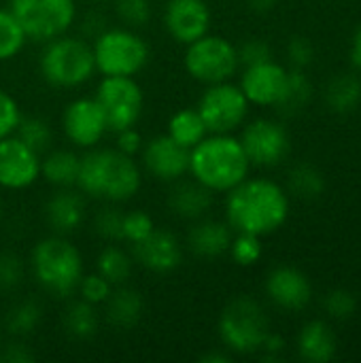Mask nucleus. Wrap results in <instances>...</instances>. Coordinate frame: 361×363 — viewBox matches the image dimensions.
<instances>
[{
    "label": "nucleus",
    "mask_w": 361,
    "mask_h": 363,
    "mask_svg": "<svg viewBox=\"0 0 361 363\" xmlns=\"http://www.w3.org/2000/svg\"><path fill=\"white\" fill-rule=\"evenodd\" d=\"M289 194L272 179H245L226 196V221L234 232L270 236L289 219Z\"/></svg>",
    "instance_id": "obj_1"
},
{
    "label": "nucleus",
    "mask_w": 361,
    "mask_h": 363,
    "mask_svg": "<svg viewBox=\"0 0 361 363\" xmlns=\"http://www.w3.org/2000/svg\"><path fill=\"white\" fill-rule=\"evenodd\" d=\"M143 185V172L134 157L117 149H87L81 155L77 187L83 196L102 202H128Z\"/></svg>",
    "instance_id": "obj_2"
},
{
    "label": "nucleus",
    "mask_w": 361,
    "mask_h": 363,
    "mask_svg": "<svg viewBox=\"0 0 361 363\" xmlns=\"http://www.w3.org/2000/svg\"><path fill=\"white\" fill-rule=\"evenodd\" d=\"M249 160L232 134H206L189 151V174L213 194H228L249 177Z\"/></svg>",
    "instance_id": "obj_3"
},
{
    "label": "nucleus",
    "mask_w": 361,
    "mask_h": 363,
    "mask_svg": "<svg viewBox=\"0 0 361 363\" xmlns=\"http://www.w3.org/2000/svg\"><path fill=\"white\" fill-rule=\"evenodd\" d=\"M30 270L34 281L55 298L72 296L85 274L79 249L66 236L57 234L36 242L30 253Z\"/></svg>",
    "instance_id": "obj_4"
},
{
    "label": "nucleus",
    "mask_w": 361,
    "mask_h": 363,
    "mask_svg": "<svg viewBox=\"0 0 361 363\" xmlns=\"http://www.w3.org/2000/svg\"><path fill=\"white\" fill-rule=\"evenodd\" d=\"M38 68L43 79L60 89H74L85 85L94 72V51L91 43L83 36H70L68 32L45 43Z\"/></svg>",
    "instance_id": "obj_5"
},
{
    "label": "nucleus",
    "mask_w": 361,
    "mask_h": 363,
    "mask_svg": "<svg viewBox=\"0 0 361 363\" xmlns=\"http://www.w3.org/2000/svg\"><path fill=\"white\" fill-rule=\"evenodd\" d=\"M217 332L230 353L253 355L270 334V319L255 298L238 296L221 311Z\"/></svg>",
    "instance_id": "obj_6"
},
{
    "label": "nucleus",
    "mask_w": 361,
    "mask_h": 363,
    "mask_svg": "<svg viewBox=\"0 0 361 363\" xmlns=\"http://www.w3.org/2000/svg\"><path fill=\"white\" fill-rule=\"evenodd\" d=\"M96 70L102 77H136L149 62L147 40L132 28H106L91 40Z\"/></svg>",
    "instance_id": "obj_7"
},
{
    "label": "nucleus",
    "mask_w": 361,
    "mask_h": 363,
    "mask_svg": "<svg viewBox=\"0 0 361 363\" xmlns=\"http://www.w3.org/2000/svg\"><path fill=\"white\" fill-rule=\"evenodd\" d=\"M185 47V70L194 81L202 85L230 81L240 68L236 45L219 34L209 32Z\"/></svg>",
    "instance_id": "obj_8"
},
{
    "label": "nucleus",
    "mask_w": 361,
    "mask_h": 363,
    "mask_svg": "<svg viewBox=\"0 0 361 363\" xmlns=\"http://www.w3.org/2000/svg\"><path fill=\"white\" fill-rule=\"evenodd\" d=\"M9 11L23 28L28 40L36 43L66 34L77 19L74 0H9Z\"/></svg>",
    "instance_id": "obj_9"
},
{
    "label": "nucleus",
    "mask_w": 361,
    "mask_h": 363,
    "mask_svg": "<svg viewBox=\"0 0 361 363\" xmlns=\"http://www.w3.org/2000/svg\"><path fill=\"white\" fill-rule=\"evenodd\" d=\"M249 100L243 89L230 81L206 85L198 100V113L209 130V134H232L249 115Z\"/></svg>",
    "instance_id": "obj_10"
},
{
    "label": "nucleus",
    "mask_w": 361,
    "mask_h": 363,
    "mask_svg": "<svg viewBox=\"0 0 361 363\" xmlns=\"http://www.w3.org/2000/svg\"><path fill=\"white\" fill-rule=\"evenodd\" d=\"M94 98L106 117L109 132L132 128L143 115L145 94L134 77H102Z\"/></svg>",
    "instance_id": "obj_11"
},
{
    "label": "nucleus",
    "mask_w": 361,
    "mask_h": 363,
    "mask_svg": "<svg viewBox=\"0 0 361 363\" xmlns=\"http://www.w3.org/2000/svg\"><path fill=\"white\" fill-rule=\"evenodd\" d=\"M240 145L247 153L251 166L260 168H274L283 164L291 151V138L287 128L274 119H253L243 128Z\"/></svg>",
    "instance_id": "obj_12"
},
{
    "label": "nucleus",
    "mask_w": 361,
    "mask_h": 363,
    "mask_svg": "<svg viewBox=\"0 0 361 363\" xmlns=\"http://www.w3.org/2000/svg\"><path fill=\"white\" fill-rule=\"evenodd\" d=\"M62 130L74 147L94 149L109 132V125L96 98H74L62 113Z\"/></svg>",
    "instance_id": "obj_13"
},
{
    "label": "nucleus",
    "mask_w": 361,
    "mask_h": 363,
    "mask_svg": "<svg viewBox=\"0 0 361 363\" xmlns=\"http://www.w3.org/2000/svg\"><path fill=\"white\" fill-rule=\"evenodd\" d=\"M40 177V155L15 134L0 138V187L28 189Z\"/></svg>",
    "instance_id": "obj_14"
},
{
    "label": "nucleus",
    "mask_w": 361,
    "mask_h": 363,
    "mask_svg": "<svg viewBox=\"0 0 361 363\" xmlns=\"http://www.w3.org/2000/svg\"><path fill=\"white\" fill-rule=\"evenodd\" d=\"M145 170L164 183H174L189 174V149L179 145L168 134L149 138L140 149Z\"/></svg>",
    "instance_id": "obj_15"
},
{
    "label": "nucleus",
    "mask_w": 361,
    "mask_h": 363,
    "mask_svg": "<svg viewBox=\"0 0 361 363\" xmlns=\"http://www.w3.org/2000/svg\"><path fill=\"white\" fill-rule=\"evenodd\" d=\"M287 77H289V70L283 64L268 60L255 66H245L238 87L243 89L249 104L277 106L285 94Z\"/></svg>",
    "instance_id": "obj_16"
},
{
    "label": "nucleus",
    "mask_w": 361,
    "mask_h": 363,
    "mask_svg": "<svg viewBox=\"0 0 361 363\" xmlns=\"http://www.w3.org/2000/svg\"><path fill=\"white\" fill-rule=\"evenodd\" d=\"M164 28L181 45H189L211 30V6L206 0H168L164 6Z\"/></svg>",
    "instance_id": "obj_17"
},
{
    "label": "nucleus",
    "mask_w": 361,
    "mask_h": 363,
    "mask_svg": "<svg viewBox=\"0 0 361 363\" xmlns=\"http://www.w3.org/2000/svg\"><path fill=\"white\" fill-rule=\"evenodd\" d=\"M268 300L283 311H304L313 300L311 279L294 266H277L264 283Z\"/></svg>",
    "instance_id": "obj_18"
},
{
    "label": "nucleus",
    "mask_w": 361,
    "mask_h": 363,
    "mask_svg": "<svg viewBox=\"0 0 361 363\" xmlns=\"http://www.w3.org/2000/svg\"><path fill=\"white\" fill-rule=\"evenodd\" d=\"M132 257L149 272L168 274L181 266L183 247L172 232L155 228L145 240L132 245Z\"/></svg>",
    "instance_id": "obj_19"
},
{
    "label": "nucleus",
    "mask_w": 361,
    "mask_h": 363,
    "mask_svg": "<svg viewBox=\"0 0 361 363\" xmlns=\"http://www.w3.org/2000/svg\"><path fill=\"white\" fill-rule=\"evenodd\" d=\"M45 223L57 236H68L77 232L85 221V200L83 194L74 191L72 187L55 189L43 208Z\"/></svg>",
    "instance_id": "obj_20"
},
{
    "label": "nucleus",
    "mask_w": 361,
    "mask_h": 363,
    "mask_svg": "<svg viewBox=\"0 0 361 363\" xmlns=\"http://www.w3.org/2000/svg\"><path fill=\"white\" fill-rule=\"evenodd\" d=\"M213 206V191L206 189L202 183H198L194 177L191 179H179L170 183L168 191V208L185 219V221H198L206 217V213Z\"/></svg>",
    "instance_id": "obj_21"
},
{
    "label": "nucleus",
    "mask_w": 361,
    "mask_h": 363,
    "mask_svg": "<svg viewBox=\"0 0 361 363\" xmlns=\"http://www.w3.org/2000/svg\"><path fill=\"white\" fill-rule=\"evenodd\" d=\"M232 228L228 221H217V219H198L187 232V247L196 257L202 259H215L228 253L230 242H232Z\"/></svg>",
    "instance_id": "obj_22"
},
{
    "label": "nucleus",
    "mask_w": 361,
    "mask_h": 363,
    "mask_svg": "<svg viewBox=\"0 0 361 363\" xmlns=\"http://www.w3.org/2000/svg\"><path fill=\"white\" fill-rule=\"evenodd\" d=\"M296 349L304 362L328 363L332 362L338 353V338L326 321L313 319L300 330Z\"/></svg>",
    "instance_id": "obj_23"
},
{
    "label": "nucleus",
    "mask_w": 361,
    "mask_h": 363,
    "mask_svg": "<svg viewBox=\"0 0 361 363\" xmlns=\"http://www.w3.org/2000/svg\"><path fill=\"white\" fill-rule=\"evenodd\" d=\"M104 313L115 330H132L145 313V300L136 289L117 285L104 302Z\"/></svg>",
    "instance_id": "obj_24"
},
{
    "label": "nucleus",
    "mask_w": 361,
    "mask_h": 363,
    "mask_svg": "<svg viewBox=\"0 0 361 363\" xmlns=\"http://www.w3.org/2000/svg\"><path fill=\"white\" fill-rule=\"evenodd\" d=\"M323 102L334 115H351L361 106V79L351 72L334 74L323 87Z\"/></svg>",
    "instance_id": "obj_25"
},
{
    "label": "nucleus",
    "mask_w": 361,
    "mask_h": 363,
    "mask_svg": "<svg viewBox=\"0 0 361 363\" xmlns=\"http://www.w3.org/2000/svg\"><path fill=\"white\" fill-rule=\"evenodd\" d=\"M79 166H81V155H77L70 149H49L40 157V177L53 185L55 189L60 187H77V177H79Z\"/></svg>",
    "instance_id": "obj_26"
},
{
    "label": "nucleus",
    "mask_w": 361,
    "mask_h": 363,
    "mask_svg": "<svg viewBox=\"0 0 361 363\" xmlns=\"http://www.w3.org/2000/svg\"><path fill=\"white\" fill-rule=\"evenodd\" d=\"M166 134L170 138H174L179 145H183L185 149L191 151L209 134V130H206V125H204L198 108L185 106V108H179L177 113L170 115Z\"/></svg>",
    "instance_id": "obj_27"
},
{
    "label": "nucleus",
    "mask_w": 361,
    "mask_h": 363,
    "mask_svg": "<svg viewBox=\"0 0 361 363\" xmlns=\"http://www.w3.org/2000/svg\"><path fill=\"white\" fill-rule=\"evenodd\" d=\"M62 325L66 330V334L74 340H89L96 336L98 325H100V317L94 304L85 302V300H74L68 304V308L64 311L62 317Z\"/></svg>",
    "instance_id": "obj_28"
},
{
    "label": "nucleus",
    "mask_w": 361,
    "mask_h": 363,
    "mask_svg": "<svg viewBox=\"0 0 361 363\" xmlns=\"http://www.w3.org/2000/svg\"><path fill=\"white\" fill-rule=\"evenodd\" d=\"M326 191V177L323 172L309 164V162H302V164H296L289 174H287V194L304 200V202H313L317 198H321Z\"/></svg>",
    "instance_id": "obj_29"
},
{
    "label": "nucleus",
    "mask_w": 361,
    "mask_h": 363,
    "mask_svg": "<svg viewBox=\"0 0 361 363\" xmlns=\"http://www.w3.org/2000/svg\"><path fill=\"white\" fill-rule=\"evenodd\" d=\"M311 100H313V83H311V79L304 74V70L294 68V70H289L285 94H283L281 102L274 108L285 117H296L309 106Z\"/></svg>",
    "instance_id": "obj_30"
},
{
    "label": "nucleus",
    "mask_w": 361,
    "mask_h": 363,
    "mask_svg": "<svg viewBox=\"0 0 361 363\" xmlns=\"http://www.w3.org/2000/svg\"><path fill=\"white\" fill-rule=\"evenodd\" d=\"M132 266H134V257L117 245L104 247L96 257V272L102 274L113 287L123 285L130 279Z\"/></svg>",
    "instance_id": "obj_31"
},
{
    "label": "nucleus",
    "mask_w": 361,
    "mask_h": 363,
    "mask_svg": "<svg viewBox=\"0 0 361 363\" xmlns=\"http://www.w3.org/2000/svg\"><path fill=\"white\" fill-rule=\"evenodd\" d=\"M43 321V306L36 300H21L13 304L4 317V330L13 338H26L30 336Z\"/></svg>",
    "instance_id": "obj_32"
},
{
    "label": "nucleus",
    "mask_w": 361,
    "mask_h": 363,
    "mask_svg": "<svg viewBox=\"0 0 361 363\" xmlns=\"http://www.w3.org/2000/svg\"><path fill=\"white\" fill-rule=\"evenodd\" d=\"M15 136L21 143H26L30 149H34L38 155H43L51 147L53 130H51V123L47 119H43L38 115H32V117H21L19 119V125L15 130Z\"/></svg>",
    "instance_id": "obj_33"
},
{
    "label": "nucleus",
    "mask_w": 361,
    "mask_h": 363,
    "mask_svg": "<svg viewBox=\"0 0 361 363\" xmlns=\"http://www.w3.org/2000/svg\"><path fill=\"white\" fill-rule=\"evenodd\" d=\"M28 36L9 9H0V62L13 60L23 51Z\"/></svg>",
    "instance_id": "obj_34"
},
{
    "label": "nucleus",
    "mask_w": 361,
    "mask_h": 363,
    "mask_svg": "<svg viewBox=\"0 0 361 363\" xmlns=\"http://www.w3.org/2000/svg\"><path fill=\"white\" fill-rule=\"evenodd\" d=\"M228 253L234 259V264H238L240 268H251V266H255L262 259L264 245H262V238L260 236L245 234V232H236V236H232V242H230Z\"/></svg>",
    "instance_id": "obj_35"
},
{
    "label": "nucleus",
    "mask_w": 361,
    "mask_h": 363,
    "mask_svg": "<svg viewBox=\"0 0 361 363\" xmlns=\"http://www.w3.org/2000/svg\"><path fill=\"white\" fill-rule=\"evenodd\" d=\"M121 223H123V211L115 202H106L96 215H94V232L109 242H119L121 238Z\"/></svg>",
    "instance_id": "obj_36"
},
{
    "label": "nucleus",
    "mask_w": 361,
    "mask_h": 363,
    "mask_svg": "<svg viewBox=\"0 0 361 363\" xmlns=\"http://www.w3.org/2000/svg\"><path fill=\"white\" fill-rule=\"evenodd\" d=\"M113 2H115V13L126 28L132 30L145 28L153 17V9L149 0H113Z\"/></svg>",
    "instance_id": "obj_37"
},
{
    "label": "nucleus",
    "mask_w": 361,
    "mask_h": 363,
    "mask_svg": "<svg viewBox=\"0 0 361 363\" xmlns=\"http://www.w3.org/2000/svg\"><path fill=\"white\" fill-rule=\"evenodd\" d=\"M155 230V221L147 211H130L123 213V223H121V238L130 245H136L145 240L151 232Z\"/></svg>",
    "instance_id": "obj_38"
},
{
    "label": "nucleus",
    "mask_w": 361,
    "mask_h": 363,
    "mask_svg": "<svg viewBox=\"0 0 361 363\" xmlns=\"http://www.w3.org/2000/svg\"><path fill=\"white\" fill-rule=\"evenodd\" d=\"M323 308L334 321H347L357 311V300L349 289H332L323 298Z\"/></svg>",
    "instance_id": "obj_39"
},
{
    "label": "nucleus",
    "mask_w": 361,
    "mask_h": 363,
    "mask_svg": "<svg viewBox=\"0 0 361 363\" xmlns=\"http://www.w3.org/2000/svg\"><path fill=\"white\" fill-rule=\"evenodd\" d=\"M77 291H79L81 300H85V302H89L94 306H100V304H104L109 300V296L113 291V285L102 274L94 272V274H83L81 277Z\"/></svg>",
    "instance_id": "obj_40"
},
{
    "label": "nucleus",
    "mask_w": 361,
    "mask_h": 363,
    "mask_svg": "<svg viewBox=\"0 0 361 363\" xmlns=\"http://www.w3.org/2000/svg\"><path fill=\"white\" fill-rule=\"evenodd\" d=\"M23 274H26V268L19 255L0 251V294H9L17 289L23 281Z\"/></svg>",
    "instance_id": "obj_41"
},
{
    "label": "nucleus",
    "mask_w": 361,
    "mask_h": 363,
    "mask_svg": "<svg viewBox=\"0 0 361 363\" xmlns=\"http://www.w3.org/2000/svg\"><path fill=\"white\" fill-rule=\"evenodd\" d=\"M315 45L309 36H302V34H296L289 38L287 43V57L291 62L294 68L298 70H304L309 68L313 62H315Z\"/></svg>",
    "instance_id": "obj_42"
},
{
    "label": "nucleus",
    "mask_w": 361,
    "mask_h": 363,
    "mask_svg": "<svg viewBox=\"0 0 361 363\" xmlns=\"http://www.w3.org/2000/svg\"><path fill=\"white\" fill-rule=\"evenodd\" d=\"M21 117L23 115H21V108H19L17 100L9 91L0 89V138L15 134Z\"/></svg>",
    "instance_id": "obj_43"
},
{
    "label": "nucleus",
    "mask_w": 361,
    "mask_h": 363,
    "mask_svg": "<svg viewBox=\"0 0 361 363\" xmlns=\"http://www.w3.org/2000/svg\"><path fill=\"white\" fill-rule=\"evenodd\" d=\"M238 49V60L243 66H255L272 60V47L264 38H247Z\"/></svg>",
    "instance_id": "obj_44"
},
{
    "label": "nucleus",
    "mask_w": 361,
    "mask_h": 363,
    "mask_svg": "<svg viewBox=\"0 0 361 363\" xmlns=\"http://www.w3.org/2000/svg\"><path fill=\"white\" fill-rule=\"evenodd\" d=\"M143 145H145V138H143V134L136 130V125L115 132V149L121 151L123 155L136 157V155L140 153Z\"/></svg>",
    "instance_id": "obj_45"
},
{
    "label": "nucleus",
    "mask_w": 361,
    "mask_h": 363,
    "mask_svg": "<svg viewBox=\"0 0 361 363\" xmlns=\"http://www.w3.org/2000/svg\"><path fill=\"white\" fill-rule=\"evenodd\" d=\"M0 362L2 363H32L34 362V353L30 351V347L23 342V338H15L9 345H2L0 349Z\"/></svg>",
    "instance_id": "obj_46"
},
{
    "label": "nucleus",
    "mask_w": 361,
    "mask_h": 363,
    "mask_svg": "<svg viewBox=\"0 0 361 363\" xmlns=\"http://www.w3.org/2000/svg\"><path fill=\"white\" fill-rule=\"evenodd\" d=\"M106 28H109L106 15H102L100 11H89V13L81 19V26H79L81 34H79V36H83L85 40L91 43V40L98 38Z\"/></svg>",
    "instance_id": "obj_47"
},
{
    "label": "nucleus",
    "mask_w": 361,
    "mask_h": 363,
    "mask_svg": "<svg viewBox=\"0 0 361 363\" xmlns=\"http://www.w3.org/2000/svg\"><path fill=\"white\" fill-rule=\"evenodd\" d=\"M285 347H287V345H285V338L270 332V334L264 338V342H262V347H260L257 353H262V357H264L266 362H277V359H281V355L285 353Z\"/></svg>",
    "instance_id": "obj_48"
},
{
    "label": "nucleus",
    "mask_w": 361,
    "mask_h": 363,
    "mask_svg": "<svg viewBox=\"0 0 361 363\" xmlns=\"http://www.w3.org/2000/svg\"><path fill=\"white\" fill-rule=\"evenodd\" d=\"M349 60L353 64V68L361 74V23L355 28L353 36H351V45H349Z\"/></svg>",
    "instance_id": "obj_49"
},
{
    "label": "nucleus",
    "mask_w": 361,
    "mask_h": 363,
    "mask_svg": "<svg viewBox=\"0 0 361 363\" xmlns=\"http://www.w3.org/2000/svg\"><path fill=\"white\" fill-rule=\"evenodd\" d=\"M200 362L202 363H230L232 362V355L230 351L226 349H213V351H206L204 355H200Z\"/></svg>",
    "instance_id": "obj_50"
},
{
    "label": "nucleus",
    "mask_w": 361,
    "mask_h": 363,
    "mask_svg": "<svg viewBox=\"0 0 361 363\" xmlns=\"http://www.w3.org/2000/svg\"><path fill=\"white\" fill-rule=\"evenodd\" d=\"M247 4H249V9H251L253 13L264 15V13H270V11L277 9L279 0H247Z\"/></svg>",
    "instance_id": "obj_51"
},
{
    "label": "nucleus",
    "mask_w": 361,
    "mask_h": 363,
    "mask_svg": "<svg viewBox=\"0 0 361 363\" xmlns=\"http://www.w3.org/2000/svg\"><path fill=\"white\" fill-rule=\"evenodd\" d=\"M0 217H2V200H0Z\"/></svg>",
    "instance_id": "obj_52"
},
{
    "label": "nucleus",
    "mask_w": 361,
    "mask_h": 363,
    "mask_svg": "<svg viewBox=\"0 0 361 363\" xmlns=\"http://www.w3.org/2000/svg\"><path fill=\"white\" fill-rule=\"evenodd\" d=\"M2 345H4V342H2V336H0V349H2Z\"/></svg>",
    "instance_id": "obj_53"
},
{
    "label": "nucleus",
    "mask_w": 361,
    "mask_h": 363,
    "mask_svg": "<svg viewBox=\"0 0 361 363\" xmlns=\"http://www.w3.org/2000/svg\"><path fill=\"white\" fill-rule=\"evenodd\" d=\"M104 2H113V0H104Z\"/></svg>",
    "instance_id": "obj_54"
}]
</instances>
